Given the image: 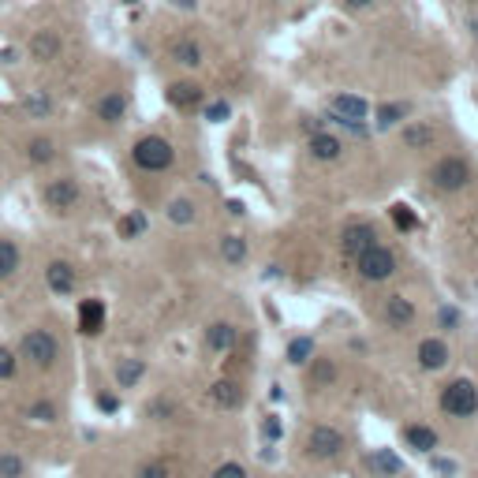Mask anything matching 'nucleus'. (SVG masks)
Listing matches in <instances>:
<instances>
[{"instance_id": "1", "label": "nucleus", "mask_w": 478, "mask_h": 478, "mask_svg": "<svg viewBox=\"0 0 478 478\" xmlns=\"http://www.w3.org/2000/svg\"><path fill=\"white\" fill-rule=\"evenodd\" d=\"M131 157H135V165L146 168V172H165L172 161H176V150H172V142L150 135V139H139V142H135Z\"/></svg>"}, {"instance_id": "2", "label": "nucleus", "mask_w": 478, "mask_h": 478, "mask_svg": "<svg viewBox=\"0 0 478 478\" xmlns=\"http://www.w3.org/2000/svg\"><path fill=\"white\" fill-rule=\"evenodd\" d=\"M57 355H60V344H57L52 333H45V329H34V333L23 337V358H30L34 366L49 370L52 363H57Z\"/></svg>"}, {"instance_id": "3", "label": "nucleus", "mask_w": 478, "mask_h": 478, "mask_svg": "<svg viewBox=\"0 0 478 478\" xmlns=\"http://www.w3.org/2000/svg\"><path fill=\"white\" fill-rule=\"evenodd\" d=\"M441 407L448 411V415H456V419H467V415L478 411V389L471 381H453L441 392Z\"/></svg>"}, {"instance_id": "4", "label": "nucleus", "mask_w": 478, "mask_h": 478, "mask_svg": "<svg viewBox=\"0 0 478 478\" xmlns=\"http://www.w3.org/2000/svg\"><path fill=\"white\" fill-rule=\"evenodd\" d=\"M358 262V273L366 276V281H385V276H392L396 269V258H392V250H385V247H366V250H358L355 255Z\"/></svg>"}, {"instance_id": "5", "label": "nucleus", "mask_w": 478, "mask_h": 478, "mask_svg": "<svg viewBox=\"0 0 478 478\" xmlns=\"http://www.w3.org/2000/svg\"><path fill=\"white\" fill-rule=\"evenodd\" d=\"M467 180H471V168H467L463 157H441L437 168H433V183L441 191H460Z\"/></svg>"}, {"instance_id": "6", "label": "nucleus", "mask_w": 478, "mask_h": 478, "mask_svg": "<svg viewBox=\"0 0 478 478\" xmlns=\"http://www.w3.org/2000/svg\"><path fill=\"white\" fill-rule=\"evenodd\" d=\"M366 112H370L366 101L355 98V94H337V98H333V116H337V124L351 127V131H363Z\"/></svg>"}, {"instance_id": "7", "label": "nucleus", "mask_w": 478, "mask_h": 478, "mask_svg": "<svg viewBox=\"0 0 478 478\" xmlns=\"http://www.w3.org/2000/svg\"><path fill=\"white\" fill-rule=\"evenodd\" d=\"M42 198H45L49 209L64 214V209H71V206L78 202V183H75V180H52V183H45Z\"/></svg>"}, {"instance_id": "8", "label": "nucleus", "mask_w": 478, "mask_h": 478, "mask_svg": "<svg viewBox=\"0 0 478 478\" xmlns=\"http://www.w3.org/2000/svg\"><path fill=\"white\" fill-rule=\"evenodd\" d=\"M340 448H344V437H340V430L317 426V430L310 433V453H314L317 460H329V456H337Z\"/></svg>"}, {"instance_id": "9", "label": "nucleus", "mask_w": 478, "mask_h": 478, "mask_svg": "<svg viewBox=\"0 0 478 478\" xmlns=\"http://www.w3.org/2000/svg\"><path fill=\"white\" fill-rule=\"evenodd\" d=\"M78 329H83L86 337H94L105 329V303L101 299H86L83 307H78Z\"/></svg>"}, {"instance_id": "10", "label": "nucleus", "mask_w": 478, "mask_h": 478, "mask_svg": "<svg viewBox=\"0 0 478 478\" xmlns=\"http://www.w3.org/2000/svg\"><path fill=\"white\" fill-rule=\"evenodd\" d=\"M45 281H49V288L57 291V296H71L75 291V269L68 262H52L45 269Z\"/></svg>"}, {"instance_id": "11", "label": "nucleus", "mask_w": 478, "mask_h": 478, "mask_svg": "<svg viewBox=\"0 0 478 478\" xmlns=\"http://www.w3.org/2000/svg\"><path fill=\"white\" fill-rule=\"evenodd\" d=\"M374 228H370V224H348V228H344V250H348V255L355 258L358 250H366V247H374Z\"/></svg>"}, {"instance_id": "12", "label": "nucleus", "mask_w": 478, "mask_h": 478, "mask_svg": "<svg viewBox=\"0 0 478 478\" xmlns=\"http://www.w3.org/2000/svg\"><path fill=\"white\" fill-rule=\"evenodd\" d=\"M57 52H60V37L52 34V30H37L34 37H30V57L34 60H57Z\"/></svg>"}, {"instance_id": "13", "label": "nucleus", "mask_w": 478, "mask_h": 478, "mask_svg": "<svg viewBox=\"0 0 478 478\" xmlns=\"http://www.w3.org/2000/svg\"><path fill=\"white\" fill-rule=\"evenodd\" d=\"M172 60L183 64V68H198L202 64V45L194 37H180V42H172Z\"/></svg>"}, {"instance_id": "14", "label": "nucleus", "mask_w": 478, "mask_h": 478, "mask_svg": "<svg viewBox=\"0 0 478 478\" xmlns=\"http://www.w3.org/2000/svg\"><path fill=\"white\" fill-rule=\"evenodd\" d=\"M168 101L176 105V109H194V105L202 101V86H194V83H172L168 86Z\"/></svg>"}, {"instance_id": "15", "label": "nucleus", "mask_w": 478, "mask_h": 478, "mask_svg": "<svg viewBox=\"0 0 478 478\" xmlns=\"http://www.w3.org/2000/svg\"><path fill=\"white\" fill-rule=\"evenodd\" d=\"M419 363L426 366V370H441L448 363V348L441 340H422L419 344Z\"/></svg>"}, {"instance_id": "16", "label": "nucleus", "mask_w": 478, "mask_h": 478, "mask_svg": "<svg viewBox=\"0 0 478 478\" xmlns=\"http://www.w3.org/2000/svg\"><path fill=\"white\" fill-rule=\"evenodd\" d=\"M310 153L317 157V161H337L340 157V139L329 135V131H317V135L310 139Z\"/></svg>"}, {"instance_id": "17", "label": "nucleus", "mask_w": 478, "mask_h": 478, "mask_svg": "<svg viewBox=\"0 0 478 478\" xmlns=\"http://www.w3.org/2000/svg\"><path fill=\"white\" fill-rule=\"evenodd\" d=\"M209 396H214L217 407H239L243 404V389H239L235 381H217L214 389H209Z\"/></svg>"}, {"instance_id": "18", "label": "nucleus", "mask_w": 478, "mask_h": 478, "mask_svg": "<svg viewBox=\"0 0 478 478\" xmlns=\"http://www.w3.org/2000/svg\"><path fill=\"white\" fill-rule=\"evenodd\" d=\"M235 325H228V322H217V325H209V333H206V344L214 351H228L232 344H235Z\"/></svg>"}, {"instance_id": "19", "label": "nucleus", "mask_w": 478, "mask_h": 478, "mask_svg": "<svg viewBox=\"0 0 478 478\" xmlns=\"http://www.w3.org/2000/svg\"><path fill=\"white\" fill-rule=\"evenodd\" d=\"M124 112H127L124 94H105V98L98 101V116L105 119V124H119V119H124Z\"/></svg>"}, {"instance_id": "20", "label": "nucleus", "mask_w": 478, "mask_h": 478, "mask_svg": "<svg viewBox=\"0 0 478 478\" xmlns=\"http://www.w3.org/2000/svg\"><path fill=\"white\" fill-rule=\"evenodd\" d=\"M19 269V247L11 239H0V281H8Z\"/></svg>"}, {"instance_id": "21", "label": "nucleus", "mask_w": 478, "mask_h": 478, "mask_svg": "<svg viewBox=\"0 0 478 478\" xmlns=\"http://www.w3.org/2000/svg\"><path fill=\"white\" fill-rule=\"evenodd\" d=\"M385 317H389L392 325H407L411 317H415V307H411L407 299H400V296H396V299H389V303H385Z\"/></svg>"}, {"instance_id": "22", "label": "nucleus", "mask_w": 478, "mask_h": 478, "mask_svg": "<svg viewBox=\"0 0 478 478\" xmlns=\"http://www.w3.org/2000/svg\"><path fill=\"white\" fill-rule=\"evenodd\" d=\"M407 445L419 448V453H430V448L437 445V433H433L430 426H411V430H407Z\"/></svg>"}, {"instance_id": "23", "label": "nucleus", "mask_w": 478, "mask_h": 478, "mask_svg": "<svg viewBox=\"0 0 478 478\" xmlns=\"http://www.w3.org/2000/svg\"><path fill=\"white\" fill-rule=\"evenodd\" d=\"M142 363H139V358H127V363H119L116 366V381H119V389H131V385H135L139 378H142Z\"/></svg>"}, {"instance_id": "24", "label": "nucleus", "mask_w": 478, "mask_h": 478, "mask_svg": "<svg viewBox=\"0 0 478 478\" xmlns=\"http://www.w3.org/2000/svg\"><path fill=\"white\" fill-rule=\"evenodd\" d=\"M221 255L228 258V262H243L247 258V243L239 235H224L221 239Z\"/></svg>"}, {"instance_id": "25", "label": "nucleus", "mask_w": 478, "mask_h": 478, "mask_svg": "<svg viewBox=\"0 0 478 478\" xmlns=\"http://www.w3.org/2000/svg\"><path fill=\"white\" fill-rule=\"evenodd\" d=\"M52 157H57V150H52L49 139H34V142H30V161H34V165H49Z\"/></svg>"}, {"instance_id": "26", "label": "nucleus", "mask_w": 478, "mask_h": 478, "mask_svg": "<svg viewBox=\"0 0 478 478\" xmlns=\"http://www.w3.org/2000/svg\"><path fill=\"white\" fill-rule=\"evenodd\" d=\"M310 351H314V344L307 340V337H299V340H291L288 344V358H291V363H310Z\"/></svg>"}, {"instance_id": "27", "label": "nucleus", "mask_w": 478, "mask_h": 478, "mask_svg": "<svg viewBox=\"0 0 478 478\" xmlns=\"http://www.w3.org/2000/svg\"><path fill=\"white\" fill-rule=\"evenodd\" d=\"M168 217L176 221V224H191L194 221V206L187 202V198H176V202L168 206Z\"/></svg>"}, {"instance_id": "28", "label": "nucleus", "mask_w": 478, "mask_h": 478, "mask_svg": "<svg viewBox=\"0 0 478 478\" xmlns=\"http://www.w3.org/2000/svg\"><path fill=\"white\" fill-rule=\"evenodd\" d=\"M370 463H374V471H381V474H396V471H400V460H396L392 453H374Z\"/></svg>"}, {"instance_id": "29", "label": "nucleus", "mask_w": 478, "mask_h": 478, "mask_svg": "<svg viewBox=\"0 0 478 478\" xmlns=\"http://www.w3.org/2000/svg\"><path fill=\"white\" fill-rule=\"evenodd\" d=\"M139 232H146V217L142 214H127L124 221H119V235H124V239L139 235Z\"/></svg>"}, {"instance_id": "30", "label": "nucleus", "mask_w": 478, "mask_h": 478, "mask_svg": "<svg viewBox=\"0 0 478 478\" xmlns=\"http://www.w3.org/2000/svg\"><path fill=\"white\" fill-rule=\"evenodd\" d=\"M0 478H23V460L4 453V456H0Z\"/></svg>"}, {"instance_id": "31", "label": "nucleus", "mask_w": 478, "mask_h": 478, "mask_svg": "<svg viewBox=\"0 0 478 478\" xmlns=\"http://www.w3.org/2000/svg\"><path fill=\"white\" fill-rule=\"evenodd\" d=\"M400 116H404V105H381V109H378V127H389Z\"/></svg>"}, {"instance_id": "32", "label": "nucleus", "mask_w": 478, "mask_h": 478, "mask_svg": "<svg viewBox=\"0 0 478 478\" xmlns=\"http://www.w3.org/2000/svg\"><path fill=\"white\" fill-rule=\"evenodd\" d=\"M404 142L407 146H426V142H433V127H411L404 135Z\"/></svg>"}, {"instance_id": "33", "label": "nucleus", "mask_w": 478, "mask_h": 478, "mask_svg": "<svg viewBox=\"0 0 478 478\" xmlns=\"http://www.w3.org/2000/svg\"><path fill=\"white\" fill-rule=\"evenodd\" d=\"M392 221H396V228H400V232H411V228H415V217H411L407 206H392Z\"/></svg>"}, {"instance_id": "34", "label": "nucleus", "mask_w": 478, "mask_h": 478, "mask_svg": "<svg viewBox=\"0 0 478 478\" xmlns=\"http://www.w3.org/2000/svg\"><path fill=\"white\" fill-rule=\"evenodd\" d=\"M11 378H16V355L0 348V381H11Z\"/></svg>"}, {"instance_id": "35", "label": "nucleus", "mask_w": 478, "mask_h": 478, "mask_svg": "<svg viewBox=\"0 0 478 478\" xmlns=\"http://www.w3.org/2000/svg\"><path fill=\"white\" fill-rule=\"evenodd\" d=\"M26 109H30V116H49L52 105H49L45 94H30V98H26Z\"/></svg>"}, {"instance_id": "36", "label": "nucleus", "mask_w": 478, "mask_h": 478, "mask_svg": "<svg viewBox=\"0 0 478 478\" xmlns=\"http://www.w3.org/2000/svg\"><path fill=\"white\" fill-rule=\"evenodd\" d=\"M30 419L34 422H52V419H57V407H52V404H34L30 407Z\"/></svg>"}, {"instance_id": "37", "label": "nucleus", "mask_w": 478, "mask_h": 478, "mask_svg": "<svg viewBox=\"0 0 478 478\" xmlns=\"http://www.w3.org/2000/svg\"><path fill=\"white\" fill-rule=\"evenodd\" d=\"M139 478H168V467L165 463H146V467L139 471Z\"/></svg>"}, {"instance_id": "38", "label": "nucleus", "mask_w": 478, "mask_h": 478, "mask_svg": "<svg viewBox=\"0 0 478 478\" xmlns=\"http://www.w3.org/2000/svg\"><path fill=\"white\" fill-rule=\"evenodd\" d=\"M214 478H247V471L239 467V463H224V467H217Z\"/></svg>"}, {"instance_id": "39", "label": "nucleus", "mask_w": 478, "mask_h": 478, "mask_svg": "<svg viewBox=\"0 0 478 478\" xmlns=\"http://www.w3.org/2000/svg\"><path fill=\"white\" fill-rule=\"evenodd\" d=\"M206 116L214 119V124H221V119L228 116V105H224V101H214V105H209V109H206Z\"/></svg>"}, {"instance_id": "40", "label": "nucleus", "mask_w": 478, "mask_h": 478, "mask_svg": "<svg viewBox=\"0 0 478 478\" xmlns=\"http://www.w3.org/2000/svg\"><path fill=\"white\" fill-rule=\"evenodd\" d=\"M265 437H273V441L281 437V422H276V419H269V422H265Z\"/></svg>"}, {"instance_id": "41", "label": "nucleus", "mask_w": 478, "mask_h": 478, "mask_svg": "<svg viewBox=\"0 0 478 478\" xmlns=\"http://www.w3.org/2000/svg\"><path fill=\"white\" fill-rule=\"evenodd\" d=\"M98 407L101 411H116V396H98Z\"/></svg>"}, {"instance_id": "42", "label": "nucleus", "mask_w": 478, "mask_h": 478, "mask_svg": "<svg viewBox=\"0 0 478 478\" xmlns=\"http://www.w3.org/2000/svg\"><path fill=\"white\" fill-rule=\"evenodd\" d=\"M437 471H441V474H453L456 463H453V460H437Z\"/></svg>"}, {"instance_id": "43", "label": "nucleus", "mask_w": 478, "mask_h": 478, "mask_svg": "<svg viewBox=\"0 0 478 478\" xmlns=\"http://www.w3.org/2000/svg\"><path fill=\"white\" fill-rule=\"evenodd\" d=\"M460 317H456V310H441V325H456Z\"/></svg>"}, {"instance_id": "44", "label": "nucleus", "mask_w": 478, "mask_h": 478, "mask_svg": "<svg viewBox=\"0 0 478 478\" xmlns=\"http://www.w3.org/2000/svg\"><path fill=\"white\" fill-rule=\"evenodd\" d=\"M325 378H333V366L322 363V366H317V381H325Z\"/></svg>"}, {"instance_id": "45", "label": "nucleus", "mask_w": 478, "mask_h": 478, "mask_svg": "<svg viewBox=\"0 0 478 478\" xmlns=\"http://www.w3.org/2000/svg\"><path fill=\"white\" fill-rule=\"evenodd\" d=\"M344 4H348V8H370L374 0H344Z\"/></svg>"}]
</instances>
